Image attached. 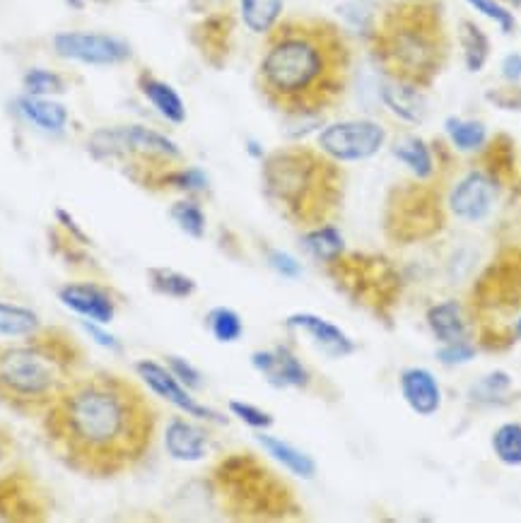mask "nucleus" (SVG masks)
<instances>
[{
	"instance_id": "nucleus-34",
	"label": "nucleus",
	"mask_w": 521,
	"mask_h": 523,
	"mask_svg": "<svg viewBox=\"0 0 521 523\" xmlns=\"http://www.w3.org/2000/svg\"><path fill=\"white\" fill-rule=\"evenodd\" d=\"M230 413L237 417V420H242L244 425L251 427V430L256 432H266L273 427V415L266 413V410H261L259 405H251V403H244V401H230Z\"/></svg>"
},
{
	"instance_id": "nucleus-16",
	"label": "nucleus",
	"mask_w": 521,
	"mask_h": 523,
	"mask_svg": "<svg viewBox=\"0 0 521 523\" xmlns=\"http://www.w3.org/2000/svg\"><path fill=\"white\" fill-rule=\"evenodd\" d=\"M379 94H382V102L386 104V109H389L394 116H398L401 121L415 123V126L423 123L427 114V104L420 87L386 78L382 82V90H379Z\"/></svg>"
},
{
	"instance_id": "nucleus-1",
	"label": "nucleus",
	"mask_w": 521,
	"mask_h": 523,
	"mask_svg": "<svg viewBox=\"0 0 521 523\" xmlns=\"http://www.w3.org/2000/svg\"><path fill=\"white\" fill-rule=\"evenodd\" d=\"M42 417L51 451L87 478L133 470L155 442V408L119 374H80Z\"/></svg>"
},
{
	"instance_id": "nucleus-39",
	"label": "nucleus",
	"mask_w": 521,
	"mask_h": 523,
	"mask_svg": "<svg viewBox=\"0 0 521 523\" xmlns=\"http://www.w3.org/2000/svg\"><path fill=\"white\" fill-rule=\"evenodd\" d=\"M83 328L87 333H90L92 338L97 340L99 345H102V348H107V350H114V352H119L121 350V345H119V340H116L114 336H111V333L107 331H102V323H97V321H83Z\"/></svg>"
},
{
	"instance_id": "nucleus-8",
	"label": "nucleus",
	"mask_w": 521,
	"mask_h": 523,
	"mask_svg": "<svg viewBox=\"0 0 521 523\" xmlns=\"http://www.w3.org/2000/svg\"><path fill=\"white\" fill-rule=\"evenodd\" d=\"M54 51L61 58L87 66H119L131 58V46L124 39L97 32H58Z\"/></svg>"
},
{
	"instance_id": "nucleus-12",
	"label": "nucleus",
	"mask_w": 521,
	"mask_h": 523,
	"mask_svg": "<svg viewBox=\"0 0 521 523\" xmlns=\"http://www.w3.org/2000/svg\"><path fill=\"white\" fill-rule=\"evenodd\" d=\"M58 299L63 307L85 316V319L102 323V326H107L116 316V302L104 287L95 285V282H68L58 290Z\"/></svg>"
},
{
	"instance_id": "nucleus-17",
	"label": "nucleus",
	"mask_w": 521,
	"mask_h": 523,
	"mask_svg": "<svg viewBox=\"0 0 521 523\" xmlns=\"http://www.w3.org/2000/svg\"><path fill=\"white\" fill-rule=\"evenodd\" d=\"M138 87L140 92L145 94V99H148L152 107L157 109V114H160L162 119H167L169 123H177V126L186 121L184 99H181V94L174 90L172 85H167V82H162L160 78H155V75L150 73H140Z\"/></svg>"
},
{
	"instance_id": "nucleus-42",
	"label": "nucleus",
	"mask_w": 521,
	"mask_h": 523,
	"mask_svg": "<svg viewBox=\"0 0 521 523\" xmlns=\"http://www.w3.org/2000/svg\"><path fill=\"white\" fill-rule=\"evenodd\" d=\"M10 449H13V439H10V434L0 427V463L5 461L10 454Z\"/></svg>"
},
{
	"instance_id": "nucleus-28",
	"label": "nucleus",
	"mask_w": 521,
	"mask_h": 523,
	"mask_svg": "<svg viewBox=\"0 0 521 523\" xmlns=\"http://www.w3.org/2000/svg\"><path fill=\"white\" fill-rule=\"evenodd\" d=\"M509 391H512V376L497 369L471 386V401L478 405H502Z\"/></svg>"
},
{
	"instance_id": "nucleus-38",
	"label": "nucleus",
	"mask_w": 521,
	"mask_h": 523,
	"mask_svg": "<svg viewBox=\"0 0 521 523\" xmlns=\"http://www.w3.org/2000/svg\"><path fill=\"white\" fill-rule=\"evenodd\" d=\"M268 263H271V268L275 273H280L283 278H300L302 275V266L297 258H292L290 254H285V251H271L268 254Z\"/></svg>"
},
{
	"instance_id": "nucleus-30",
	"label": "nucleus",
	"mask_w": 521,
	"mask_h": 523,
	"mask_svg": "<svg viewBox=\"0 0 521 523\" xmlns=\"http://www.w3.org/2000/svg\"><path fill=\"white\" fill-rule=\"evenodd\" d=\"M208 328L210 333H213V338L218 340V343H237L239 338H242L244 333V323H242V316L237 314V311L230 309V307H215L208 311Z\"/></svg>"
},
{
	"instance_id": "nucleus-14",
	"label": "nucleus",
	"mask_w": 521,
	"mask_h": 523,
	"mask_svg": "<svg viewBox=\"0 0 521 523\" xmlns=\"http://www.w3.org/2000/svg\"><path fill=\"white\" fill-rule=\"evenodd\" d=\"M398 389H401L403 401L415 415L432 417L442 408V389L435 374L427 372L423 367H408L401 372L398 379Z\"/></svg>"
},
{
	"instance_id": "nucleus-44",
	"label": "nucleus",
	"mask_w": 521,
	"mask_h": 523,
	"mask_svg": "<svg viewBox=\"0 0 521 523\" xmlns=\"http://www.w3.org/2000/svg\"><path fill=\"white\" fill-rule=\"evenodd\" d=\"M66 3L70 5V8H75V10L83 8V0H66Z\"/></svg>"
},
{
	"instance_id": "nucleus-40",
	"label": "nucleus",
	"mask_w": 521,
	"mask_h": 523,
	"mask_svg": "<svg viewBox=\"0 0 521 523\" xmlns=\"http://www.w3.org/2000/svg\"><path fill=\"white\" fill-rule=\"evenodd\" d=\"M56 220L61 222V225L68 229V234H70V237L75 239V242H80V244H90V239H87V234H85L83 229H80L78 225H75V220L66 213V210H63V208H56Z\"/></svg>"
},
{
	"instance_id": "nucleus-21",
	"label": "nucleus",
	"mask_w": 521,
	"mask_h": 523,
	"mask_svg": "<svg viewBox=\"0 0 521 523\" xmlns=\"http://www.w3.org/2000/svg\"><path fill=\"white\" fill-rule=\"evenodd\" d=\"M302 246L304 251H307L309 256H314L319 263H333L336 258L345 254V239L341 229L331 225V222L309 229L302 237Z\"/></svg>"
},
{
	"instance_id": "nucleus-46",
	"label": "nucleus",
	"mask_w": 521,
	"mask_h": 523,
	"mask_svg": "<svg viewBox=\"0 0 521 523\" xmlns=\"http://www.w3.org/2000/svg\"><path fill=\"white\" fill-rule=\"evenodd\" d=\"M507 3H512V5H521V0H507Z\"/></svg>"
},
{
	"instance_id": "nucleus-4",
	"label": "nucleus",
	"mask_w": 521,
	"mask_h": 523,
	"mask_svg": "<svg viewBox=\"0 0 521 523\" xmlns=\"http://www.w3.org/2000/svg\"><path fill=\"white\" fill-rule=\"evenodd\" d=\"M372 56L386 78L430 87L447 66L449 37L432 0L391 5L372 34Z\"/></svg>"
},
{
	"instance_id": "nucleus-45",
	"label": "nucleus",
	"mask_w": 521,
	"mask_h": 523,
	"mask_svg": "<svg viewBox=\"0 0 521 523\" xmlns=\"http://www.w3.org/2000/svg\"><path fill=\"white\" fill-rule=\"evenodd\" d=\"M514 333H517V338L521 340V316L517 319V326H514Z\"/></svg>"
},
{
	"instance_id": "nucleus-2",
	"label": "nucleus",
	"mask_w": 521,
	"mask_h": 523,
	"mask_svg": "<svg viewBox=\"0 0 521 523\" xmlns=\"http://www.w3.org/2000/svg\"><path fill=\"white\" fill-rule=\"evenodd\" d=\"M350 46L343 32L319 17H292L268 34L256 85L273 109L288 116H316L345 94Z\"/></svg>"
},
{
	"instance_id": "nucleus-47",
	"label": "nucleus",
	"mask_w": 521,
	"mask_h": 523,
	"mask_svg": "<svg viewBox=\"0 0 521 523\" xmlns=\"http://www.w3.org/2000/svg\"><path fill=\"white\" fill-rule=\"evenodd\" d=\"M411 3H427V0H411Z\"/></svg>"
},
{
	"instance_id": "nucleus-18",
	"label": "nucleus",
	"mask_w": 521,
	"mask_h": 523,
	"mask_svg": "<svg viewBox=\"0 0 521 523\" xmlns=\"http://www.w3.org/2000/svg\"><path fill=\"white\" fill-rule=\"evenodd\" d=\"M256 442L261 444V449L266 451L268 456L273 458V461H278L280 466L285 470H290L292 475H297V478H314L316 475V461L309 454H304L302 449H297L295 444L285 442V439H278L273 437V434H256Z\"/></svg>"
},
{
	"instance_id": "nucleus-11",
	"label": "nucleus",
	"mask_w": 521,
	"mask_h": 523,
	"mask_svg": "<svg viewBox=\"0 0 521 523\" xmlns=\"http://www.w3.org/2000/svg\"><path fill=\"white\" fill-rule=\"evenodd\" d=\"M251 364L275 389H307L309 381H312L309 369L285 345H278L273 350L254 352L251 355Z\"/></svg>"
},
{
	"instance_id": "nucleus-9",
	"label": "nucleus",
	"mask_w": 521,
	"mask_h": 523,
	"mask_svg": "<svg viewBox=\"0 0 521 523\" xmlns=\"http://www.w3.org/2000/svg\"><path fill=\"white\" fill-rule=\"evenodd\" d=\"M136 372L140 379L148 384V389L152 393H157L160 398H165V401L177 405V408L184 410L186 415L198 417V420L220 422V425H225L227 422V417L220 415L218 410L198 403L196 398L191 396V391L181 384L177 376L169 372V367H165V364H160L155 360H140V362H136Z\"/></svg>"
},
{
	"instance_id": "nucleus-10",
	"label": "nucleus",
	"mask_w": 521,
	"mask_h": 523,
	"mask_svg": "<svg viewBox=\"0 0 521 523\" xmlns=\"http://www.w3.org/2000/svg\"><path fill=\"white\" fill-rule=\"evenodd\" d=\"M497 201V181L488 172H471L449 193V210L466 222H480Z\"/></svg>"
},
{
	"instance_id": "nucleus-26",
	"label": "nucleus",
	"mask_w": 521,
	"mask_h": 523,
	"mask_svg": "<svg viewBox=\"0 0 521 523\" xmlns=\"http://www.w3.org/2000/svg\"><path fill=\"white\" fill-rule=\"evenodd\" d=\"M39 331V316L32 309L0 302V336L27 338Z\"/></svg>"
},
{
	"instance_id": "nucleus-20",
	"label": "nucleus",
	"mask_w": 521,
	"mask_h": 523,
	"mask_svg": "<svg viewBox=\"0 0 521 523\" xmlns=\"http://www.w3.org/2000/svg\"><path fill=\"white\" fill-rule=\"evenodd\" d=\"M427 326L439 343H456L466 338V316L459 302H439L427 309Z\"/></svg>"
},
{
	"instance_id": "nucleus-33",
	"label": "nucleus",
	"mask_w": 521,
	"mask_h": 523,
	"mask_svg": "<svg viewBox=\"0 0 521 523\" xmlns=\"http://www.w3.org/2000/svg\"><path fill=\"white\" fill-rule=\"evenodd\" d=\"M160 184H167L172 188H179V191H189V193H201L208 188V176L203 169H177V172H165L160 174Z\"/></svg>"
},
{
	"instance_id": "nucleus-19",
	"label": "nucleus",
	"mask_w": 521,
	"mask_h": 523,
	"mask_svg": "<svg viewBox=\"0 0 521 523\" xmlns=\"http://www.w3.org/2000/svg\"><path fill=\"white\" fill-rule=\"evenodd\" d=\"M17 111L32 126L42 128L46 133H61L68 126V109L61 102H54V99L25 94V97L17 99Z\"/></svg>"
},
{
	"instance_id": "nucleus-5",
	"label": "nucleus",
	"mask_w": 521,
	"mask_h": 523,
	"mask_svg": "<svg viewBox=\"0 0 521 523\" xmlns=\"http://www.w3.org/2000/svg\"><path fill=\"white\" fill-rule=\"evenodd\" d=\"M263 188L288 220L312 229L326 225L341 205L343 176L331 157L297 145L263 160Z\"/></svg>"
},
{
	"instance_id": "nucleus-35",
	"label": "nucleus",
	"mask_w": 521,
	"mask_h": 523,
	"mask_svg": "<svg viewBox=\"0 0 521 523\" xmlns=\"http://www.w3.org/2000/svg\"><path fill=\"white\" fill-rule=\"evenodd\" d=\"M468 5H471L473 10H478L480 15H485L488 20H493L495 25H500L502 32H512L514 25H517V20H514L512 10L505 8V3H500V0H466Z\"/></svg>"
},
{
	"instance_id": "nucleus-32",
	"label": "nucleus",
	"mask_w": 521,
	"mask_h": 523,
	"mask_svg": "<svg viewBox=\"0 0 521 523\" xmlns=\"http://www.w3.org/2000/svg\"><path fill=\"white\" fill-rule=\"evenodd\" d=\"M27 94H34V97H49V94H61L66 92V80L61 75L54 73V70H44V68H32L22 80Z\"/></svg>"
},
{
	"instance_id": "nucleus-13",
	"label": "nucleus",
	"mask_w": 521,
	"mask_h": 523,
	"mask_svg": "<svg viewBox=\"0 0 521 523\" xmlns=\"http://www.w3.org/2000/svg\"><path fill=\"white\" fill-rule=\"evenodd\" d=\"M285 326L292 328V331L307 333L316 348L324 355L333 357V360H341V357H348L355 352V343L348 338L343 328H338L336 323L321 319L316 314H304V311L302 314H292L285 319Z\"/></svg>"
},
{
	"instance_id": "nucleus-15",
	"label": "nucleus",
	"mask_w": 521,
	"mask_h": 523,
	"mask_svg": "<svg viewBox=\"0 0 521 523\" xmlns=\"http://www.w3.org/2000/svg\"><path fill=\"white\" fill-rule=\"evenodd\" d=\"M165 449L174 461L196 463L208 454V432L184 417H174L165 430Z\"/></svg>"
},
{
	"instance_id": "nucleus-6",
	"label": "nucleus",
	"mask_w": 521,
	"mask_h": 523,
	"mask_svg": "<svg viewBox=\"0 0 521 523\" xmlns=\"http://www.w3.org/2000/svg\"><path fill=\"white\" fill-rule=\"evenodd\" d=\"M90 152L97 160L121 157V160H138L143 164L174 162L181 157L174 140L145 126L99 128L90 135Z\"/></svg>"
},
{
	"instance_id": "nucleus-23",
	"label": "nucleus",
	"mask_w": 521,
	"mask_h": 523,
	"mask_svg": "<svg viewBox=\"0 0 521 523\" xmlns=\"http://www.w3.org/2000/svg\"><path fill=\"white\" fill-rule=\"evenodd\" d=\"M242 20L251 32L271 34L273 27L280 22L283 13V0H239Z\"/></svg>"
},
{
	"instance_id": "nucleus-24",
	"label": "nucleus",
	"mask_w": 521,
	"mask_h": 523,
	"mask_svg": "<svg viewBox=\"0 0 521 523\" xmlns=\"http://www.w3.org/2000/svg\"><path fill=\"white\" fill-rule=\"evenodd\" d=\"M148 278H150L152 290L162 297L186 299L198 290L196 280L189 278V275L179 273V270H172V268H150Z\"/></svg>"
},
{
	"instance_id": "nucleus-37",
	"label": "nucleus",
	"mask_w": 521,
	"mask_h": 523,
	"mask_svg": "<svg viewBox=\"0 0 521 523\" xmlns=\"http://www.w3.org/2000/svg\"><path fill=\"white\" fill-rule=\"evenodd\" d=\"M167 367L169 372H172L181 384L186 386L189 391H198L203 389V376L198 372L196 367H193L191 362H186L184 357H167Z\"/></svg>"
},
{
	"instance_id": "nucleus-29",
	"label": "nucleus",
	"mask_w": 521,
	"mask_h": 523,
	"mask_svg": "<svg viewBox=\"0 0 521 523\" xmlns=\"http://www.w3.org/2000/svg\"><path fill=\"white\" fill-rule=\"evenodd\" d=\"M493 454L505 466H521V422H505L493 434Z\"/></svg>"
},
{
	"instance_id": "nucleus-41",
	"label": "nucleus",
	"mask_w": 521,
	"mask_h": 523,
	"mask_svg": "<svg viewBox=\"0 0 521 523\" xmlns=\"http://www.w3.org/2000/svg\"><path fill=\"white\" fill-rule=\"evenodd\" d=\"M502 75H505V80H509V82L521 80V56L519 54L507 56L505 61H502Z\"/></svg>"
},
{
	"instance_id": "nucleus-27",
	"label": "nucleus",
	"mask_w": 521,
	"mask_h": 523,
	"mask_svg": "<svg viewBox=\"0 0 521 523\" xmlns=\"http://www.w3.org/2000/svg\"><path fill=\"white\" fill-rule=\"evenodd\" d=\"M461 41H464L466 68L471 70V73H480L490 56L488 34L478 25H473V22H464V25H461Z\"/></svg>"
},
{
	"instance_id": "nucleus-22",
	"label": "nucleus",
	"mask_w": 521,
	"mask_h": 523,
	"mask_svg": "<svg viewBox=\"0 0 521 523\" xmlns=\"http://www.w3.org/2000/svg\"><path fill=\"white\" fill-rule=\"evenodd\" d=\"M394 157L411 169L415 179L427 181L432 179V174H435V157H432L430 145H427L423 138H415V135L401 138L394 145Z\"/></svg>"
},
{
	"instance_id": "nucleus-3",
	"label": "nucleus",
	"mask_w": 521,
	"mask_h": 523,
	"mask_svg": "<svg viewBox=\"0 0 521 523\" xmlns=\"http://www.w3.org/2000/svg\"><path fill=\"white\" fill-rule=\"evenodd\" d=\"M80 369L83 348L63 328L0 345V403L20 415H44Z\"/></svg>"
},
{
	"instance_id": "nucleus-7",
	"label": "nucleus",
	"mask_w": 521,
	"mask_h": 523,
	"mask_svg": "<svg viewBox=\"0 0 521 523\" xmlns=\"http://www.w3.org/2000/svg\"><path fill=\"white\" fill-rule=\"evenodd\" d=\"M386 143L382 123L357 119L338 121L319 133V150L333 162L372 160Z\"/></svg>"
},
{
	"instance_id": "nucleus-36",
	"label": "nucleus",
	"mask_w": 521,
	"mask_h": 523,
	"mask_svg": "<svg viewBox=\"0 0 521 523\" xmlns=\"http://www.w3.org/2000/svg\"><path fill=\"white\" fill-rule=\"evenodd\" d=\"M478 350L476 345L468 343V340H456V343H444L442 348L437 350V360L444 364V367H461V364L476 360Z\"/></svg>"
},
{
	"instance_id": "nucleus-25",
	"label": "nucleus",
	"mask_w": 521,
	"mask_h": 523,
	"mask_svg": "<svg viewBox=\"0 0 521 523\" xmlns=\"http://www.w3.org/2000/svg\"><path fill=\"white\" fill-rule=\"evenodd\" d=\"M444 131H447L449 140H452V145L459 152H476L488 140V128L483 123L459 119V116L444 121Z\"/></svg>"
},
{
	"instance_id": "nucleus-43",
	"label": "nucleus",
	"mask_w": 521,
	"mask_h": 523,
	"mask_svg": "<svg viewBox=\"0 0 521 523\" xmlns=\"http://www.w3.org/2000/svg\"><path fill=\"white\" fill-rule=\"evenodd\" d=\"M247 150H249L251 155H254V157H266V155H263V150L259 148V143H254V140H249V143H247Z\"/></svg>"
},
{
	"instance_id": "nucleus-31",
	"label": "nucleus",
	"mask_w": 521,
	"mask_h": 523,
	"mask_svg": "<svg viewBox=\"0 0 521 523\" xmlns=\"http://www.w3.org/2000/svg\"><path fill=\"white\" fill-rule=\"evenodd\" d=\"M169 215H172V220L177 222L181 232L189 234V237L193 239L206 237L208 220H206V213H203V208L196 201L174 203L172 210H169Z\"/></svg>"
}]
</instances>
